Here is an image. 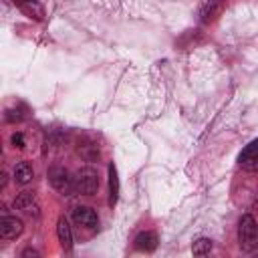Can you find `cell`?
Instances as JSON below:
<instances>
[{
  "mask_svg": "<svg viewBox=\"0 0 258 258\" xmlns=\"http://www.w3.org/2000/svg\"><path fill=\"white\" fill-rule=\"evenodd\" d=\"M256 151H258V139H254L252 143H248V145H246V147L242 149V153H240L238 161H240V163H242V161H246V159H248L250 155H254Z\"/></svg>",
  "mask_w": 258,
  "mask_h": 258,
  "instance_id": "cell-14",
  "label": "cell"
},
{
  "mask_svg": "<svg viewBox=\"0 0 258 258\" xmlns=\"http://www.w3.org/2000/svg\"><path fill=\"white\" fill-rule=\"evenodd\" d=\"M238 242H240V248L246 252H252L254 248H258V224L250 214L240 218Z\"/></svg>",
  "mask_w": 258,
  "mask_h": 258,
  "instance_id": "cell-1",
  "label": "cell"
},
{
  "mask_svg": "<svg viewBox=\"0 0 258 258\" xmlns=\"http://www.w3.org/2000/svg\"><path fill=\"white\" fill-rule=\"evenodd\" d=\"M48 181L50 185L60 191L62 196H73V191H77V185H75V177L69 173V169L60 167V165H54L48 169Z\"/></svg>",
  "mask_w": 258,
  "mask_h": 258,
  "instance_id": "cell-2",
  "label": "cell"
},
{
  "mask_svg": "<svg viewBox=\"0 0 258 258\" xmlns=\"http://www.w3.org/2000/svg\"><path fill=\"white\" fill-rule=\"evenodd\" d=\"M18 2H20V0H18Z\"/></svg>",
  "mask_w": 258,
  "mask_h": 258,
  "instance_id": "cell-20",
  "label": "cell"
},
{
  "mask_svg": "<svg viewBox=\"0 0 258 258\" xmlns=\"http://www.w3.org/2000/svg\"><path fill=\"white\" fill-rule=\"evenodd\" d=\"M119 198V177H117V167L111 163L109 165V204L115 206Z\"/></svg>",
  "mask_w": 258,
  "mask_h": 258,
  "instance_id": "cell-12",
  "label": "cell"
},
{
  "mask_svg": "<svg viewBox=\"0 0 258 258\" xmlns=\"http://www.w3.org/2000/svg\"><path fill=\"white\" fill-rule=\"evenodd\" d=\"M73 220L79 224V226H85V228H97L99 226V216L95 210L87 208V206H77L73 210Z\"/></svg>",
  "mask_w": 258,
  "mask_h": 258,
  "instance_id": "cell-5",
  "label": "cell"
},
{
  "mask_svg": "<svg viewBox=\"0 0 258 258\" xmlns=\"http://www.w3.org/2000/svg\"><path fill=\"white\" fill-rule=\"evenodd\" d=\"M135 248L143 252H151L157 248V234L155 232H141L135 238Z\"/></svg>",
  "mask_w": 258,
  "mask_h": 258,
  "instance_id": "cell-10",
  "label": "cell"
},
{
  "mask_svg": "<svg viewBox=\"0 0 258 258\" xmlns=\"http://www.w3.org/2000/svg\"><path fill=\"white\" fill-rule=\"evenodd\" d=\"M212 248H214V244H212L210 238H198V240L191 244V252H194V256H206V254L212 252Z\"/></svg>",
  "mask_w": 258,
  "mask_h": 258,
  "instance_id": "cell-13",
  "label": "cell"
},
{
  "mask_svg": "<svg viewBox=\"0 0 258 258\" xmlns=\"http://www.w3.org/2000/svg\"><path fill=\"white\" fill-rule=\"evenodd\" d=\"M75 185H77L79 194H85V196L97 194V189H99V175H97V171L93 167L79 169L77 175H75Z\"/></svg>",
  "mask_w": 258,
  "mask_h": 258,
  "instance_id": "cell-3",
  "label": "cell"
},
{
  "mask_svg": "<svg viewBox=\"0 0 258 258\" xmlns=\"http://www.w3.org/2000/svg\"><path fill=\"white\" fill-rule=\"evenodd\" d=\"M32 177H34V171H32V165L28 163V161H20V163H16V167H14V179L18 181V183H28V181H32Z\"/></svg>",
  "mask_w": 258,
  "mask_h": 258,
  "instance_id": "cell-11",
  "label": "cell"
},
{
  "mask_svg": "<svg viewBox=\"0 0 258 258\" xmlns=\"http://www.w3.org/2000/svg\"><path fill=\"white\" fill-rule=\"evenodd\" d=\"M24 230L22 220L14 218V216H2L0 218V238L4 240H12L16 236H20Z\"/></svg>",
  "mask_w": 258,
  "mask_h": 258,
  "instance_id": "cell-4",
  "label": "cell"
},
{
  "mask_svg": "<svg viewBox=\"0 0 258 258\" xmlns=\"http://www.w3.org/2000/svg\"><path fill=\"white\" fill-rule=\"evenodd\" d=\"M56 234H58V242L64 250H69L73 246V232H71V226H69V220L64 216L58 218L56 222Z\"/></svg>",
  "mask_w": 258,
  "mask_h": 258,
  "instance_id": "cell-9",
  "label": "cell"
},
{
  "mask_svg": "<svg viewBox=\"0 0 258 258\" xmlns=\"http://www.w3.org/2000/svg\"><path fill=\"white\" fill-rule=\"evenodd\" d=\"M24 113H26L24 107H14V109H8L6 111V119L8 121H22L24 119Z\"/></svg>",
  "mask_w": 258,
  "mask_h": 258,
  "instance_id": "cell-15",
  "label": "cell"
},
{
  "mask_svg": "<svg viewBox=\"0 0 258 258\" xmlns=\"http://www.w3.org/2000/svg\"><path fill=\"white\" fill-rule=\"evenodd\" d=\"M10 141H12L14 147H20V149L24 147V137H22V133H14V135L10 137Z\"/></svg>",
  "mask_w": 258,
  "mask_h": 258,
  "instance_id": "cell-17",
  "label": "cell"
},
{
  "mask_svg": "<svg viewBox=\"0 0 258 258\" xmlns=\"http://www.w3.org/2000/svg\"><path fill=\"white\" fill-rule=\"evenodd\" d=\"M240 165H242L246 171H258V151H256L254 155H250L246 161H242Z\"/></svg>",
  "mask_w": 258,
  "mask_h": 258,
  "instance_id": "cell-16",
  "label": "cell"
},
{
  "mask_svg": "<svg viewBox=\"0 0 258 258\" xmlns=\"http://www.w3.org/2000/svg\"><path fill=\"white\" fill-rule=\"evenodd\" d=\"M18 8L24 16L28 18H34V20H44V8L40 2L36 0H20L18 2Z\"/></svg>",
  "mask_w": 258,
  "mask_h": 258,
  "instance_id": "cell-8",
  "label": "cell"
},
{
  "mask_svg": "<svg viewBox=\"0 0 258 258\" xmlns=\"http://www.w3.org/2000/svg\"><path fill=\"white\" fill-rule=\"evenodd\" d=\"M256 206H258V198H256Z\"/></svg>",
  "mask_w": 258,
  "mask_h": 258,
  "instance_id": "cell-19",
  "label": "cell"
},
{
  "mask_svg": "<svg viewBox=\"0 0 258 258\" xmlns=\"http://www.w3.org/2000/svg\"><path fill=\"white\" fill-rule=\"evenodd\" d=\"M28 256H38V252L32 250V248H26V250L22 252V258H28Z\"/></svg>",
  "mask_w": 258,
  "mask_h": 258,
  "instance_id": "cell-18",
  "label": "cell"
},
{
  "mask_svg": "<svg viewBox=\"0 0 258 258\" xmlns=\"http://www.w3.org/2000/svg\"><path fill=\"white\" fill-rule=\"evenodd\" d=\"M14 208L20 210V212H24V214H28V216H34V218L38 216V204H36V198H34L32 191L18 194L16 200H14Z\"/></svg>",
  "mask_w": 258,
  "mask_h": 258,
  "instance_id": "cell-6",
  "label": "cell"
},
{
  "mask_svg": "<svg viewBox=\"0 0 258 258\" xmlns=\"http://www.w3.org/2000/svg\"><path fill=\"white\" fill-rule=\"evenodd\" d=\"M224 2L226 0H204L202 8H200V18L202 22H212L224 8Z\"/></svg>",
  "mask_w": 258,
  "mask_h": 258,
  "instance_id": "cell-7",
  "label": "cell"
}]
</instances>
